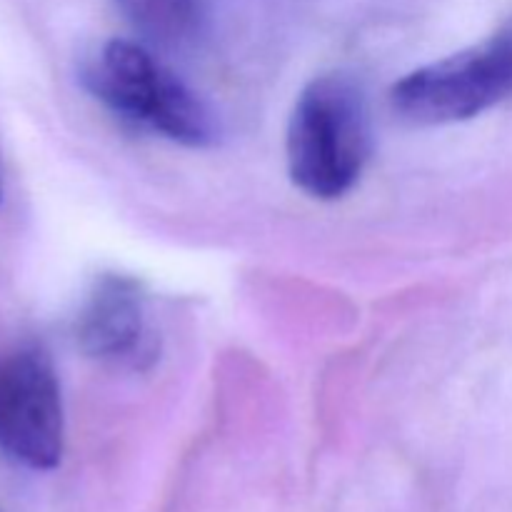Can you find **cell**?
<instances>
[{
    "label": "cell",
    "instance_id": "6da1fadb",
    "mask_svg": "<svg viewBox=\"0 0 512 512\" xmlns=\"http://www.w3.org/2000/svg\"><path fill=\"white\" fill-rule=\"evenodd\" d=\"M365 95L343 73L318 75L290 113L285 155L290 180L308 198L338 200L355 188L370 158Z\"/></svg>",
    "mask_w": 512,
    "mask_h": 512
},
{
    "label": "cell",
    "instance_id": "7a4b0ae2",
    "mask_svg": "<svg viewBox=\"0 0 512 512\" xmlns=\"http://www.w3.org/2000/svg\"><path fill=\"white\" fill-rule=\"evenodd\" d=\"M85 90L123 120L188 148L218 140L213 110L133 40H108L80 70Z\"/></svg>",
    "mask_w": 512,
    "mask_h": 512
},
{
    "label": "cell",
    "instance_id": "3957f363",
    "mask_svg": "<svg viewBox=\"0 0 512 512\" xmlns=\"http://www.w3.org/2000/svg\"><path fill=\"white\" fill-rule=\"evenodd\" d=\"M510 95L512 25L400 78L390 90V105L413 125H450L475 118Z\"/></svg>",
    "mask_w": 512,
    "mask_h": 512
},
{
    "label": "cell",
    "instance_id": "277c9868",
    "mask_svg": "<svg viewBox=\"0 0 512 512\" xmlns=\"http://www.w3.org/2000/svg\"><path fill=\"white\" fill-rule=\"evenodd\" d=\"M65 418L53 363L40 348L0 360V450L30 470L60 465Z\"/></svg>",
    "mask_w": 512,
    "mask_h": 512
},
{
    "label": "cell",
    "instance_id": "5b68a950",
    "mask_svg": "<svg viewBox=\"0 0 512 512\" xmlns=\"http://www.w3.org/2000/svg\"><path fill=\"white\" fill-rule=\"evenodd\" d=\"M75 340L88 358L113 368L145 370L158 358V335L148 318V298L135 278L100 275L90 288Z\"/></svg>",
    "mask_w": 512,
    "mask_h": 512
},
{
    "label": "cell",
    "instance_id": "8992f818",
    "mask_svg": "<svg viewBox=\"0 0 512 512\" xmlns=\"http://www.w3.org/2000/svg\"><path fill=\"white\" fill-rule=\"evenodd\" d=\"M135 33L160 48H175L193 33L198 0H115Z\"/></svg>",
    "mask_w": 512,
    "mask_h": 512
},
{
    "label": "cell",
    "instance_id": "52a82bcc",
    "mask_svg": "<svg viewBox=\"0 0 512 512\" xmlns=\"http://www.w3.org/2000/svg\"><path fill=\"white\" fill-rule=\"evenodd\" d=\"M0 200H3V188H0Z\"/></svg>",
    "mask_w": 512,
    "mask_h": 512
}]
</instances>
